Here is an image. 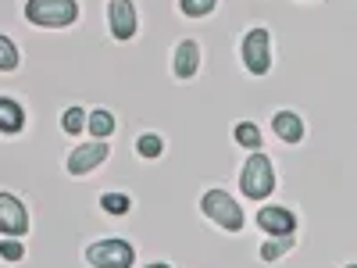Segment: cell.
<instances>
[{"label":"cell","instance_id":"obj_8","mask_svg":"<svg viewBox=\"0 0 357 268\" xmlns=\"http://www.w3.org/2000/svg\"><path fill=\"white\" fill-rule=\"evenodd\" d=\"M25 229H29V215H25L22 200H15L11 193H0V232L22 236Z\"/></svg>","mask_w":357,"mask_h":268},{"label":"cell","instance_id":"obj_13","mask_svg":"<svg viewBox=\"0 0 357 268\" xmlns=\"http://www.w3.org/2000/svg\"><path fill=\"white\" fill-rule=\"evenodd\" d=\"M86 129H89V136H97V140L111 136V133H114V114L104 111V107H97L93 114L86 118Z\"/></svg>","mask_w":357,"mask_h":268},{"label":"cell","instance_id":"obj_23","mask_svg":"<svg viewBox=\"0 0 357 268\" xmlns=\"http://www.w3.org/2000/svg\"><path fill=\"white\" fill-rule=\"evenodd\" d=\"M347 268H357V265H347Z\"/></svg>","mask_w":357,"mask_h":268},{"label":"cell","instance_id":"obj_3","mask_svg":"<svg viewBox=\"0 0 357 268\" xmlns=\"http://www.w3.org/2000/svg\"><path fill=\"white\" fill-rule=\"evenodd\" d=\"M240 186H243V197H250V200L268 197V193H272V186H275L272 161H268L264 154H254V158L243 165V172H240Z\"/></svg>","mask_w":357,"mask_h":268},{"label":"cell","instance_id":"obj_21","mask_svg":"<svg viewBox=\"0 0 357 268\" xmlns=\"http://www.w3.org/2000/svg\"><path fill=\"white\" fill-rule=\"evenodd\" d=\"M22 244H18V236H11V240H4V244H0V258H4V261H22Z\"/></svg>","mask_w":357,"mask_h":268},{"label":"cell","instance_id":"obj_6","mask_svg":"<svg viewBox=\"0 0 357 268\" xmlns=\"http://www.w3.org/2000/svg\"><path fill=\"white\" fill-rule=\"evenodd\" d=\"M107 158V143L104 140H93V143H82V147H75V151L68 154V172L72 175H86V172H93L100 161Z\"/></svg>","mask_w":357,"mask_h":268},{"label":"cell","instance_id":"obj_12","mask_svg":"<svg viewBox=\"0 0 357 268\" xmlns=\"http://www.w3.org/2000/svg\"><path fill=\"white\" fill-rule=\"evenodd\" d=\"M25 126V111L18 100L11 97H0V133H18Z\"/></svg>","mask_w":357,"mask_h":268},{"label":"cell","instance_id":"obj_11","mask_svg":"<svg viewBox=\"0 0 357 268\" xmlns=\"http://www.w3.org/2000/svg\"><path fill=\"white\" fill-rule=\"evenodd\" d=\"M272 126H275V136L286 140V143H301L304 140V122H301V114H293V111H279L272 118Z\"/></svg>","mask_w":357,"mask_h":268},{"label":"cell","instance_id":"obj_4","mask_svg":"<svg viewBox=\"0 0 357 268\" xmlns=\"http://www.w3.org/2000/svg\"><path fill=\"white\" fill-rule=\"evenodd\" d=\"M86 261L93 268H129L136 261V251L126 240H100L86 251Z\"/></svg>","mask_w":357,"mask_h":268},{"label":"cell","instance_id":"obj_5","mask_svg":"<svg viewBox=\"0 0 357 268\" xmlns=\"http://www.w3.org/2000/svg\"><path fill=\"white\" fill-rule=\"evenodd\" d=\"M240 50H243V65L254 75H264L272 68V36H268V29H250Z\"/></svg>","mask_w":357,"mask_h":268},{"label":"cell","instance_id":"obj_16","mask_svg":"<svg viewBox=\"0 0 357 268\" xmlns=\"http://www.w3.org/2000/svg\"><path fill=\"white\" fill-rule=\"evenodd\" d=\"M232 136H236V143L250 147V151H257V147H261V133H257V126H254V122H240Z\"/></svg>","mask_w":357,"mask_h":268},{"label":"cell","instance_id":"obj_7","mask_svg":"<svg viewBox=\"0 0 357 268\" xmlns=\"http://www.w3.org/2000/svg\"><path fill=\"white\" fill-rule=\"evenodd\" d=\"M111 36L114 40H132L136 36V8L132 0H111Z\"/></svg>","mask_w":357,"mask_h":268},{"label":"cell","instance_id":"obj_22","mask_svg":"<svg viewBox=\"0 0 357 268\" xmlns=\"http://www.w3.org/2000/svg\"><path fill=\"white\" fill-rule=\"evenodd\" d=\"M146 268H168V265H146Z\"/></svg>","mask_w":357,"mask_h":268},{"label":"cell","instance_id":"obj_9","mask_svg":"<svg viewBox=\"0 0 357 268\" xmlns=\"http://www.w3.org/2000/svg\"><path fill=\"white\" fill-rule=\"evenodd\" d=\"M257 225H261L268 236H293L296 218H293V211H286V207H261Z\"/></svg>","mask_w":357,"mask_h":268},{"label":"cell","instance_id":"obj_17","mask_svg":"<svg viewBox=\"0 0 357 268\" xmlns=\"http://www.w3.org/2000/svg\"><path fill=\"white\" fill-rule=\"evenodd\" d=\"M218 0H178V8H183V15L190 18H204V15H211L215 11Z\"/></svg>","mask_w":357,"mask_h":268},{"label":"cell","instance_id":"obj_15","mask_svg":"<svg viewBox=\"0 0 357 268\" xmlns=\"http://www.w3.org/2000/svg\"><path fill=\"white\" fill-rule=\"evenodd\" d=\"M136 151H139V158H158V154L165 151V143H161L158 133H143V136L136 140Z\"/></svg>","mask_w":357,"mask_h":268},{"label":"cell","instance_id":"obj_19","mask_svg":"<svg viewBox=\"0 0 357 268\" xmlns=\"http://www.w3.org/2000/svg\"><path fill=\"white\" fill-rule=\"evenodd\" d=\"M11 68H18V47L8 36H0V72H11Z\"/></svg>","mask_w":357,"mask_h":268},{"label":"cell","instance_id":"obj_2","mask_svg":"<svg viewBox=\"0 0 357 268\" xmlns=\"http://www.w3.org/2000/svg\"><path fill=\"white\" fill-rule=\"evenodd\" d=\"M200 211L211 218V222H218L222 229H229V232H240V229H243V211H240V204H236L225 190H207L204 200H200Z\"/></svg>","mask_w":357,"mask_h":268},{"label":"cell","instance_id":"obj_10","mask_svg":"<svg viewBox=\"0 0 357 268\" xmlns=\"http://www.w3.org/2000/svg\"><path fill=\"white\" fill-rule=\"evenodd\" d=\"M200 68V47L193 40H183L175 47V75L178 79H193Z\"/></svg>","mask_w":357,"mask_h":268},{"label":"cell","instance_id":"obj_20","mask_svg":"<svg viewBox=\"0 0 357 268\" xmlns=\"http://www.w3.org/2000/svg\"><path fill=\"white\" fill-rule=\"evenodd\" d=\"M289 251V236H279V240H268L264 247H261V258L264 261H275V258H282Z\"/></svg>","mask_w":357,"mask_h":268},{"label":"cell","instance_id":"obj_18","mask_svg":"<svg viewBox=\"0 0 357 268\" xmlns=\"http://www.w3.org/2000/svg\"><path fill=\"white\" fill-rule=\"evenodd\" d=\"M82 126H86V111H82V107H68V111L61 114V129H65L68 136L82 133Z\"/></svg>","mask_w":357,"mask_h":268},{"label":"cell","instance_id":"obj_1","mask_svg":"<svg viewBox=\"0 0 357 268\" xmlns=\"http://www.w3.org/2000/svg\"><path fill=\"white\" fill-rule=\"evenodd\" d=\"M25 18L40 29H65L79 18V4L75 0H29Z\"/></svg>","mask_w":357,"mask_h":268},{"label":"cell","instance_id":"obj_14","mask_svg":"<svg viewBox=\"0 0 357 268\" xmlns=\"http://www.w3.org/2000/svg\"><path fill=\"white\" fill-rule=\"evenodd\" d=\"M100 207L107 215H126L129 207H132V200H129V193H104L100 197Z\"/></svg>","mask_w":357,"mask_h":268}]
</instances>
